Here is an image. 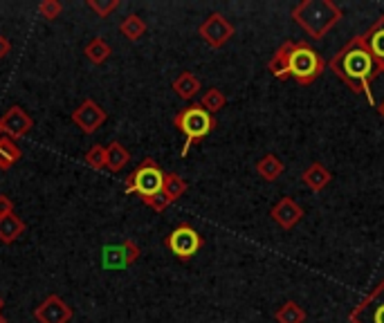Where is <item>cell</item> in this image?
<instances>
[{"instance_id": "1", "label": "cell", "mask_w": 384, "mask_h": 323, "mask_svg": "<svg viewBox=\"0 0 384 323\" xmlns=\"http://www.w3.org/2000/svg\"><path fill=\"white\" fill-rule=\"evenodd\" d=\"M328 66L355 95H366L368 104L376 106L373 92H371V81L378 77V68L360 36H355L349 45H344L340 52L328 61Z\"/></svg>"}, {"instance_id": "2", "label": "cell", "mask_w": 384, "mask_h": 323, "mask_svg": "<svg viewBox=\"0 0 384 323\" xmlns=\"http://www.w3.org/2000/svg\"><path fill=\"white\" fill-rule=\"evenodd\" d=\"M292 18L301 25L306 34L313 39H324V36L335 28L342 18V9L330 3V0H304L301 5L292 9Z\"/></svg>"}, {"instance_id": "3", "label": "cell", "mask_w": 384, "mask_h": 323, "mask_svg": "<svg viewBox=\"0 0 384 323\" xmlns=\"http://www.w3.org/2000/svg\"><path fill=\"white\" fill-rule=\"evenodd\" d=\"M173 126H176L180 133H184V138H187V142H184L182 151H180L182 157H187L189 148L198 140L207 138V135L214 130L216 119H214V115H209L200 104H191L173 117Z\"/></svg>"}, {"instance_id": "4", "label": "cell", "mask_w": 384, "mask_h": 323, "mask_svg": "<svg viewBox=\"0 0 384 323\" xmlns=\"http://www.w3.org/2000/svg\"><path fill=\"white\" fill-rule=\"evenodd\" d=\"M167 173L155 164V159L146 157L142 164L135 169L124 182V191L126 193H138L140 197H148L162 191Z\"/></svg>"}, {"instance_id": "5", "label": "cell", "mask_w": 384, "mask_h": 323, "mask_svg": "<svg viewBox=\"0 0 384 323\" xmlns=\"http://www.w3.org/2000/svg\"><path fill=\"white\" fill-rule=\"evenodd\" d=\"M326 61L321 59L315 49L308 43H296L294 52L290 56V68H288V77L296 79L301 85L313 83L319 79V74L324 72Z\"/></svg>"}, {"instance_id": "6", "label": "cell", "mask_w": 384, "mask_h": 323, "mask_svg": "<svg viewBox=\"0 0 384 323\" xmlns=\"http://www.w3.org/2000/svg\"><path fill=\"white\" fill-rule=\"evenodd\" d=\"M351 323H384V281L353 307Z\"/></svg>"}, {"instance_id": "7", "label": "cell", "mask_w": 384, "mask_h": 323, "mask_svg": "<svg viewBox=\"0 0 384 323\" xmlns=\"http://www.w3.org/2000/svg\"><path fill=\"white\" fill-rule=\"evenodd\" d=\"M106 119H108V113L95 99H83L79 108H74L72 113V123L79 126V130L85 135H95L106 123Z\"/></svg>"}, {"instance_id": "8", "label": "cell", "mask_w": 384, "mask_h": 323, "mask_svg": "<svg viewBox=\"0 0 384 323\" xmlns=\"http://www.w3.org/2000/svg\"><path fill=\"white\" fill-rule=\"evenodd\" d=\"M200 245H203L200 233L189 225H180L167 236V247L182 260L191 258L198 250H200Z\"/></svg>"}, {"instance_id": "9", "label": "cell", "mask_w": 384, "mask_h": 323, "mask_svg": "<svg viewBox=\"0 0 384 323\" xmlns=\"http://www.w3.org/2000/svg\"><path fill=\"white\" fill-rule=\"evenodd\" d=\"M34 319L39 323H70L72 307L59 294H49L34 307Z\"/></svg>"}, {"instance_id": "10", "label": "cell", "mask_w": 384, "mask_h": 323, "mask_svg": "<svg viewBox=\"0 0 384 323\" xmlns=\"http://www.w3.org/2000/svg\"><path fill=\"white\" fill-rule=\"evenodd\" d=\"M198 34L203 36V41L212 47H222L232 36H234V25L222 16V14H212L203 25Z\"/></svg>"}, {"instance_id": "11", "label": "cell", "mask_w": 384, "mask_h": 323, "mask_svg": "<svg viewBox=\"0 0 384 323\" xmlns=\"http://www.w3.org/2000/svg\"><path fill=\"white\" fill-rule=\"evenodd\" d=\"M32 128H34V121L20 106H11L7 113L0 117V135H7L11 140L25 138V135H30Z\"/></svg>"}, {"instance_id": "12", "label": "cell", "mask_w": 384, "mask_h": 323, "mask_svg": "<svg viewBox=\"0 0 384 323\" xmlns=\"http://www.w3.org/2000/svg\"><path fill=\"white\" fill-rule=\"evenodd\" d=\"M362 43L366 45L368 54L373 56L378 74L384 72V14L371 25V30H366L364 34H360Z\"/></svg>"}, {"instance_id": "13", "label": "cell", "mask_w": 384, "mask_h": 323, "mask_svg": "<svg viewBox=\"0 0 384 323\" xmlns=\"http://www.w3.org/2000/svg\"><path fill=\"white\" fill-rule=\"evenodd\" d=\"M301 218H304V209L301 205H296L292 197H281V200L272 207V220L283 229H292L294 225H299Z\"/></svg>"}, {"instance_id": "14", "label": "cell", "mask_w": 384, "mask_h": 323, "mask_svg": "<svg viewBox=\"0 0 384 323\" xmlns=\"http://www.w3.org/2000/svg\"><path fill=\"white\" fill-rule=\"evenodd\" d=\"M294 47L296 43L294 41H286V43H281V47L275 52V56L270 59V72L275 74L277 79H286L288 77V68H290V56L294 52Z\"/></svg>"}, {"instance_id": "15", "label": "cell", "mask_w": 384, "mask_h": 323, "mask_svg": "<svg viewBox=\"0 0 384 323\" xmlns=\"http://www.w3.org/2000/svg\"><path fill=\"white\" fill-rule=\"evenodd\" d=\"M171 88L180 99H184V102H191V99L200 92V79H198L193 72H182L173 79Z\"/></svg>"}, {"instance_id": "16", "label": "cell", "mask_w": 384, "mask_h": 323, "mask_svg": "<svg viewBox=\"0 0 384 323\" xmlns=\"http://www.w3.org/2000/svg\"><path fill=\"white\" fill-rule=\"evenodd\" d=\"M301 180H304V184L308 186V189L321 191V189H326V186H328V182L332 180V176H330V171L324 164L315 162V164H311V166L304 171Z\"/></svg>"}, {"instance_id": "17", "label": "cell", "mask_w": 384, "mask_h": 323, "mask_svg": "<svg viewBox=\"0 0 384 323\" xmlns=\"http://www.w3.org/2000/svg\"><path fill=\"white\" fill-rule=\"evenodd\" d=\"M23 233H25V222L16 214L0 216V243L11 245L16 243Z\"/></svg>"}, {"instance_id": "18", "label": "cell", "mask_w": 384, "mask_h": 323, "mask_svg": "<svg viewBox=\"0 0 384 323\" xmlns=\"http://www.w3.org/2000/svg\"><path fill=\"white\" fill-rule=\"evenodd\" d=\"M128 162H131V153H128V148H124V144L110 142L106 146V169L110 173H119Z\"/></svg>"}, {"instance_id": "19", "label": "cell", "mask_w": 384, "mask_h": 323, "mask_svg": "<svg viewBox=\"0 0 384 323\" xmlns=\"http://www.w3.org/2000/svg\"><path fill=\"white\" fill-rule=\"evenodd\" d=\"M20 157H23V151L16 144V140L7 138V135H0V171H9Z\"/></svg>"}, {"instance_id": "20", "label": "cell", "mask_w": 384, "mask_h": 323, "mask_svg": "<svg viewBox=\"0 0 384 323\" xmlns=\"http://www.w3.org/2000/svg\"><path fill=\"white\" fill-rule=\"evenodd\" d=\"M286 171V164L277 157V155H263L256 164V173L261 176L265 182H275L277 178H281V173Z\"/></svg>"}, {"instance_id": "21", "label": "cell", "mask_w": 384, "mask_h": 323, "mask_svg": "<svg viewBox=\"0 0 384 323\" xmlns=\"http://www.w3.org/2000/svg\"><path fill=\"white\" fill-rule=\"evenodd\" d=\"M83 54H85V59L90 61L92 66H102V63H106V61L110 59V54H113V49H110V45L104 41V39H92L88 45L83 47Z\"/></svg>"}, {"instance_id": "22", "label": "cell", "mask_w": 384, "mask_h": 323, "mask_svg": "<svg viewBox=\"0 0 384 323\" xmlns=\"http://www.w3.org/2000/svg\"><path fill=\"white\" fill-rule=\"evenodd\" d=\"M119 32H121V36H126L128 41L135 43V41H140L142 36L146 34V23L138 14H128L126 18L121 20Z\"/></svg>"}, {"instance_id": "23", "label": "cell", "mask_w": 384, "mask_h": 323, "mask_svg": "<svg viewBox=\"0 0 384 323\" xmlns=\"http://www.w3.org/2000/svg\"><path fill=\"white\" fill-rule=\"evenodd\" d=\"M162 193L169 197V202H176V200H180L184 193H187V182H184L178 176V173H167V176H164Z\"/></svg>"}, {"instance_id": "24", "label": "cell", "mask_w": 384, "mask_h": 323, "mask_svg": "<svg viewBox=\"0 0 384 323\" xmlns=\"http://www.w3.org/2000/svg\"><path fill=\"white\" fill-rule=\"evenodd\" d=\"M275 319L279 323H304L306 321V312H304V307L299 303H294V301H288V303H283L277 312H275Z\"/></svg>"}, {"instance_id": "25", "label": "cell", "mask_w": 384, "mask_h": 323, "mask_svg": "<svg viewBox=\"0 0 384 323\" xmlns=\"http://www.w3.org/2000/svg\"><path fill=\"white\" fill-rule=\"evenodd\" d=\"M104 267H108V269H124V267H128V260H126V252H124V245L104 247Z\"/></svg>"}, {"instance_id": "26", "label": "cell", "mask_w": 384, "mask_h": 323, "mask_svg": "<svg viewBox=\"0 0 384 323\" xmlns=\"http://www.w3.org/2000/svg\"><path fill=\"white\" fill-rule=\"evenodd\" d=\"M225 104H227V97L222 95V90H218V88L207 90L205 97L200 99V106L207 110L209 115H214V113H218V110H222V108H225Z\"/></svg>"}, {"instance_id": "27", "label": "cell", "mask_w": 384, "mask_h": 323, "mask_svg": "<svg viewBox=\"0 0 384 323\" xmlns=\"http://www.w3.org/2000/svg\"><path fill=\"white\" fill-rule=\"evenodd\" d=\"M85 164L95 171H106V148L102 144H95L88 153H85Z\"/></svg>"}, {"instance_id": "28", "label": "cell", "mask_w": 384, "mask_h": 323, "mask_svg": "<svg viewBox=\"0 0 384 323\" xmlns=\"http://www.w3.org/2000/svg\"><path fill=\"white\" fill-rule=\"evenodd\" d=\"M88 9H92L99 18H108L119 7V0H85Z\"/></svg>"}, {"instance_id": "29", "label": "cell", "mask_w": 384, "mask_h": 323, "mask_svg": "<svg viewBox=\"0 0 384 323\" xmlns=\"http://www.w3.org/2000/svg\"><path fill=\"white\" fill-rule=\"evenodd\" d=\"M61 11H64V5L59 0H41L39 3V14L45 20H56L61 16Z\"/></svg>"}, {"instance_id": "30", "label": "cell", "mask_w": 384, "mask_h": 323, "mask_svg": "<svg viewBox=\"0 0 384 323\" xmlns=\"http://www.w3.org/2000/svg\"><path fill=\"white\" fill-rule=\"evenodd\" d=\"M142 202L148 207V209H153V211H157V214H162V211L171 205L169 202V197L160 191V193H155V195H148V197H142Z\"/></svg>"}, {"instance_id": "31", "label": "cell", "mask_w": 384, "mask_h": 323, "mask_svg": "<svg viewBox=\"0 0 384 323\" xmlns=\"http://www.w3.org/2000/svg\"><path fill=\"white\" fill-rule=\"evenodd\" d=\"M121 245H124V252H126V260H128V265H133L135 260L140 258L142 250H140L138 243H135V240H124Z\"/></svg>"}, {"instance_id": "32", "label": "cell", "mask_w": 384, "mask_h": 323, "mask_svg": "<svg viewBox=\"0 0 384 323\" xmlns=\"http://www.w3.org/2000/svg\"><path fill=\"white\" fill-rule=\"evenodd\" d=\"M14 214V202H11V197L0 193V216H9Z\"/></svg>"}, {"instance_id": "33", "label": "cell", "mask_w": 384, "mask_h": 323, "mask_svg": "<svg viewBox=\"0 0 384 323\" xmlns=\"http://www.w3.org/2000/svg\"><path fill=\"white\" fill-rule=\"evenodd\" d=\"M11 52V43H9V39L7 36H3L0 34V59H5L7 54Z\"/></svg>"}, {"instance_id": "34", "label": "cell", "mask_w": 384, "mask_h": 323, "mask_svg": "<svg viewBox=\"0 0 384 323\" xmlns=\"http://www.w3.org/2000/svg\"><path fill=\"white\" fill-rule=\"evenodd\" d=\"M0 323H7V319L3 317V312H0Z\"/></svg>"}, {"instance_id": "35", "label": "cell", "mask_w": 384, "mask_h": 323, "mask_svg": "<svg viewBox=\"0 0 384 323\" xmlns=\"http://www.w3.org/2000/svg\"><path fill=\"white\" fill-rule=\"evenodd\" d=\"M3 305H5V301H3V296H0V310H3Z\"/></svg>"}, {"instance_id": "36", "label": "cell", "mask_w": 384, "mask_h": 323, "mask_svg": "<svg viewBox=\"0 0 384 323\" xmlns=\"http://www.w3.org/2000/svg\"><path fill=\"white\" fill-rule=\"evenodd\" d=\"M380 113H382V117H384V104H382V108H380Z\"/></svg>"}]
</instances>
